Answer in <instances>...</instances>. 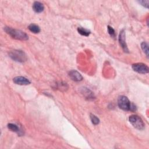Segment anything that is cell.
Segmentation results:
<instances>
[{"instance_id": "cell-1", "label": "cell", "mask_w": 149, "mask_h": 149, "mask_svg": "<svg viewBox=\"0 0 149 149\" xmlns=\"http://www.w3.org/2000/svg\"><path fill=\"white\" fill-rule=\"evenodd\" d=\"M4 30L12 38L19 40H27L29 39L26 33L20 30L9 27L4 28Z\"/></svg>"}, {"instance_id": "cell-2", "label": "cell", "mask_w": 149, "mask_h": 149, "mask_svg": "<svg viewBox=\"0 0 149 149\" xmlns=\"http://www.w3.org/2000/svg\"><path fill=\"white\" fill-rule=\"evenodd\" d=\"M9 56L13 60L19 62H24L27 60L26 54L20 50L12 51L9 53Z\"/></svg>"}, {"instance_id": "cell-3", "label": "cell", "mask_w": 149, "mask_h": 149, "mask_svg": "<svg viewBox=\"0 0 149 149\" xmlns=\"http://www.w3.org/2000/svg\"><path fill=\"white\" fill-rule=\"evenodd\" d=\"M129 122L135 128L142 130L144 128V123L140 117L136 115H132L129 118Z\"/></svg>"}, {"instance_id": "cell-4", "label": "cell", "mask_w": 149, "mask_h": 149, "mask_svg": "<svg viewBox=\"0 0 149 149\" xmlns=\"http://www.w3.org/2000/svg\"><path fill=\"white\" fill-rule=\"evenodd\" d=\"M118 104L119 107L124 111H130L131 107V103L127 97L121 95L118 98Z\"/></svg>"}, {"instance_id": "cell-5", "label": "cell", "mask_w": 149, "mask_h": 149, "mask_svg": "<svg viewBox=\"0 0 149 149\" xmlns=\"http://www.w3.org/2000/svg\"><path fill=\"white\" fill-rule=\"evenodd\" d=\"M132 68L133 70L139 73L146 74L148 73V67L146 64L143 63L134 64L132 65Z\"/></svg>"}, {"instance_id": "cell-6", "label": "cell", "mask_w": 149, "mask_h": 149, "mask_svg": "<svg viewBox=\"0 0 149 149\" xmlns=\"http://www.w3.org/2000/svg\"><path fill=\"white\" fill-rule=\"evenodd\" d=\"M119 43L122 48V49H123V51L125 52L128 53V47L126 43V40H125V33L124 30H122L119 34Z\"/></svg>"}, {"instance_id": "cell-7", "label": "cell", "mask_w": 149, "mask_h": 149, "mask_svg": "<svg viewBox=\"0 0 149 149\" xmlns=\"http://www.w3.org/2000/svg\"><path fill=\"white\" fill-rule=\"evenodd\" d=\"M69 76L73 81H76V82H79V81H82V79H83V77L82 76V74L75 70H73L70 71L69 73Z\"/></svg>"}, {"instance_id": "cell-8", "label": "cell", "mask_w": 149, "mask_h": 149, "mask_svg": "<svg viewBox=\"0 0 149 149\" xmlns=\"http://www.w3.org/2000/svg\"><path fill=\"white\" fill-rule=\"evenodd\" d=\"M14 82L16 85H28L30 83V81L27 78L22 77H17L14 79Z\"/></svg>"}, {"instance_id": "cell-9", "label": "cell", "mask_w": 149, "mask_h": 149, "mask_svg": "<svg viewBox=\"0 0 149 149\" xmlns=\"http://www.w3.org/2000/svg\"><path fill=\"white\" fill-rule=\"evenodd\" d=\"M33 9L37 13H40L44 11V7L42 3L36 1L33 5Z\"/></svg>"}, {"instance_id": "cell-10", "label": "cell", "mask_w": 149, "mask_h": 149, "mask_svg": "<svg viewBox=\"0 0 149 149\" xmlns=\"http://www.w3.org/2000/svg\"><path fill=\"white\" fill-rule=\"evenodd\" d=\"M29 29L30 32L34 33H39L40 32V28L39 26L36 25L35 24H30L28 27Z\"/></svg>"}, {"instance_id": "cell-11", "label": "cell", "mask_w": 149, "mask_h": 149, "mask_svg": "<svg viewBox=\"0 0 149 149\" xmlns=\"http://www.w3.org/2000/svg\"><path fill=\"white\" fill-rule=\"evenodd\" d=\"M78 32H79V34H81L82 36H89V35L90 34V31H89L88 30L84 29L83 28H79L78 29Z\"/></svg>"}, {"instance_id": "cell-12", "label": "cell", "mask_w": 149, "mask_h": 149, "mask_svg": "<svg viewBox=\"0 0 149 149\" xmlns=\"http://www.w3.org/2000/svg\"><path fill=\"white\" fill-rule=\"evenodd\" d=\"M8 128L13 132H18L19 131V128H18V127L16 125H15V124L11 123L8 124Z\"/></svg>"}, {"instance_id": "cell-13", "label": "cell", "mask_w": 149, "mask_h": 149, "mask_svg": "<svg viewBox=\"0 0 149 149\" xmlns=\"http://www.w3.org/2000/svg\"><path fill=\"white\" fill-rule=\"evenodd\" d=\"M90 119H91L92 123L94 124V125H98V124L100 123V119H99L98 118H97L94 114H90Z\"/></svg>"}, {"instance_id": "cell-14", "label": "cell", "mask_w": 149, "mask_h": 149, "mask_svg": "<svg viewBox=\"0 0 149 149\" xmlns=\"http://www.w3.org/2000/svg\"><path fill=\"white\" fill-rule=\"evenodd\" d=\"M141 47L143 49V51L144 52V53L146 54V56H148V45L147 43L143 42L141 44Z\"/></svg>"}, {"instance_id": "cell-15", "label": "cell", "mask_w": 149, "mask_h": 149, "mask_svg": "<svg viewBox=\"0 0 149 149\" xmlns=\"http://www.w3.org/2000/svg\"><path fill=\"white\" fill-rule=\"evenodd\" d=\"M107 28H107V29H108V33L110 34V35L111 37H114L115 36V33L114 29L112 27H111L110 26H108Z\"/></svg>"}, {"instance_id": "cell-16", "label": "cell", "mask_w": 149, "mask_h": 149, "mask_svg": "<svg viewBox=\"0 0 149 149\" xmlns=\"http://www.w3.org/2000/svg\"><path fill=\"white\" fill-rule=\"evenodd\" d=\"M58 85V88L60 90H65V89H68V86L66 85V83H60L59 84H57Z\"/></svg>"}, {"instance_id": "cell-17", "label": "cell", "mask_w": 149, "mask_h": 149, "mask_svg": "<svg viewBox=\"0 0 149 149\" xmlns=\"http://www.w3.org/2000/svg\"><path fill=\"white\" fill-rule=\"evenodd\" d=\"M139 3L140 4H141L143 6H144V7L148 8V3H149V1L148 0H143V1H139Z\"/></svg>"}]
</instances>
